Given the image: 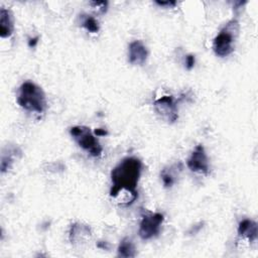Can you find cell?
Returning <instances> with one entry per match:
<instances>
[{
  "label": "cell",
  "mask_w": 258,
  "mask_h": 258,
  "mask_svg": "<svg viewBox=\"0 0 258 258\" xmlns=\"http://www.w3.org/2000/svg\"><path fill=\"white\" fill-rule=\"evenodd\" d=\"M142 169V162L136 157L122 159L111 171L113 186H124L135 188Z\"/></svg>",
  "instance_id": "1"
},
{
  "label": "cell",
  "mask_w": 258,
  "mask_h": 258,
  "mask_svg": "<svg viewBox=\"0 0 258 258\" xmlns=\"http://www.w3.org/2000/svg\"><path fill=\"white\" fill-rule=\"evenodd\" d=\"M17 103L25 111L31 113H43L47 102L43 90L36 84L26 81L21 84L17 93Z\"/></svg>",
  "instance_id": "2"
},
{
  "label": "cell",
  "mask_w": 258,
  "mask_h": 258,
  "mask_svg": "<svg viewBox=\"0 0 258 258\" xmlns=\"http://www.w3.org/2000/svg\"><path fill=\"white\" fill-rule=\"evenodd\" d=\"M239 22L236 19L230 20L214 38L213 49L218 56L224 57L231 54L235 48V40L239 33Z\"/></svg>",
  "instance_id": "3"
},
{
  "label": "cell",
  "mask_w": 258,
  "mask_h": 258,
  "mask_svg": "<svg viewBox=\"0 0 258 258\" xmlns=\"http://www.w3.org/2000/svg\"><path fill=\"white\" fill-rule=\"evenodd\" d=\"M70 133L79 146L86 150L90 155L99 157L102 154L103 148L89 127L84 125L73 126L70 129Z\"/></svg>",
  "instance_id": "4"
},
{
  "label": "cell",
  "mask_w": 258,
  "mask_h": 258,
  "mask_svg": "<svg viewBox=\"0 0 258 258\" xmlns=\"http://www.w3.org/2000/svg\"><path fill=\"white\" fill-rule=\"evenodd\" d=\"M164 217L160 213H148L143 215L139 225L138 234L141 239L149 240L157 236L160 232Z\"/></svg>",
  "instance_id": "5"
},
{
  "label": "cell",
  "mask_w": 258,
  "mask_h": 258,
  "mask_svg": "<svg viewBox=\"0 0 258 258\" xmlns=\"http://www.w3.org/2000/svg\"><path fill=\"white\" fill-rule=\"evenodd\" d=\"M155 111L161 118L169 123H173L178 119V109L176 100L170 95H163L156 98L153 102Z\"/></svg>",
  "instance_id": "6"
},
{
  "label": "cell",
  "mask_w": 258,
  "mask_h": 258,
  "mask_svg": "<svg viewBox=\"0 0 258 258\" xmlns=\"http://www.w3.org/2000/svg\"><path fill=\"white\" fill-rule=\"evenodd\" d=\"M186 164H187V167L194 172L202 173L205 175L209 174L210 172L209 158L202 144H199L196 146V148L187 158Z\"/></svg>",
  "instance_id": "7"
},
{
  "label": "cell",
  "mask_w": 258,
  "mask_h": 258,
  "mask_svg": "<svg viewBox=\"0 0 258 258\" xmlns=\"http://www.w3.org/2000/svg\"><path fill=\"white\" fill-rule=\"evenodd\" d=\"M138 192L135 188L124 186H113L110 189V197L114 204L119 207H128L132 205L137 199Z\"/></svg>",
  "instance_id": "8"
},
{
  "label": "cell",
  "mask_w": 258,
  "mask_h": 258,
  "mask_svg": "<svg viewBox=\"0 0 258 258\" xmlns=\"http://www.w3.org/2000/svg\"><path fill=\"white\" fill-rule=\"evenodd\" d=\"M92 237V231L90 226L83 223H74L69 232L70 242L75 246H81L86 244Z\"/></svg>",
  "instance_id": "9"
},
{
  "label": "cell",
  "mask_w": 258,
  "mask_h": 258,
  "mask_svg": "<svg viewBox=\"0 0 258 258\" xmlns=\"http://www.w3.org/2000/svg\"><path fill=\"white\" fill-rule=\"evenodd\" d=\"M237 231H238L240 243H247V245H249L250 243L255 242L257 240V234H258L257 223L252 220H249V219L242 220L238 225Z\"/></svg>",
  "instance_id": "10"
},
{
  "label": "cell",
  "mask_w": 258,
  "mask_h": 258,
  "mask_svg": "<svg viewBox=\"0 0 258 258\" xmlns=\"http://www.w3.org/2000/svg\"><path fill=\"white\" fill-rule=\"evenodd\" d=\"M22 151L16 145H7L2 149L0 169L2 173H5L12 168L15 160L21 157Z\"/></svg>",
  "instance_id": "11"
},
{
  "label": "cell",
  "mask_w": 258,
  "mask_h": 258,
  "mask_svg": "<svg viewBox=\"0 0 258 258\" xmlns=\"http://www.w3.org/2000/svg\"><path fill=\"white\" fill-rule=\"evenodd\" d=\"M148 56L146 46L140 40H134L128 47V59L132 64L142 66Z\"/></svg>",
  "instance_id": "12"
},
{
  "label": "cell",
  "mask_w": 258,
  "mask_h": 258,
  "mask_svg": "<svg viewBox=\"0 0 258 258\" xmlns=\"http://www.w3.org/2000/svg\"><path fill=\"white\" fill-rule=\"evenodd\" d=\"M14 30L13 16L9 9L4 7L0 8V36L7 38L12 35Z\"/></svg>",
  "instance_id": "13"
},
{
  "label": "cell",
  "mask_w": 258,
  "mask_h": 258,
  "mask_svg": "<svg viewBox=\"0 0 258 258\" xmlns=\"http://www.w3.org/2000/svg\"><path fill=\"white\" fill-rule=\"evenodd\" d=\"M117 255L119 257H124V258H129V257H135L136 256V249L135 245L132 242V240L128 237L124 238L117 249Z\"/></svg>",
  "instance_id": "14"
},
{
  "label": "cell",
  "mask_w": 258,
  "mask_h": 258,
  "mask_svg": "<svg viewBox=\"0 0 258 258\" xmlns=\"http://www.w3.org/2000/svg\"><path fill=\"white\" fill-rule=\"evenodd\" d=\"M82 25L91 33H97L100 29L99 22L97 19L91 15H81Z\"/></svg>",
  "instance_id": "15"
},
{
  "label": "cell",
  "mask_w": 258,
  "mask_h": 258,
  "mask_svg": "<svg viewBox=\"0 0 258 258\" xmlns=\"http://www.w3.org/2000/svg\"><path fill=\"white\" fill-rule=\"evenodd\" d=\"M160 177L162 180V183L164 185V187H171L175 181L174 178V174L172 173L171 169L169 168V170L167 168H164L161 172H160Z\"/></svg>",
  "instance_id": "16"
},
{
  "label": "cell",
  "mask_w": 258,
  "mask_h": 258,
  "mask_svg": "<svg viewBox=\"0 0 258 258\" xmlns=\"http://www.w3.org/2000/svg\"><path fill=\"white\" fill-rule=\"evenodd\" d=\"M90 5L92 6L93 9H95L99 13H104L107 10L108 2L107 1H93L90 2Z\"/></svg>",
  "instance_id": "17"
},
{
  "label": "cell",
  "mask_w": 258,
  "mask_h": 258,
  "mask_svg": "<svg viewBox=\"0 0 258 258\" xmlns=\"http://www.w3.org/2000/svg\"><path fill=\"white\" fill-rule=\"evenodd\" d=\"M195 61H196L195 60V55H192V54L186 55V57H185V67H186V69L191 70L195 66Z\"/></svg>",
  "instance_id": "18"
},
{
  "label": "cell",
  "mask_w": 258,
  "mask_h": 258,
  "mask_svg": "<svg viewBox=\"0 0 258 258\" xmlns=\"http://www.w3.org/2000/svg\"><path fill=\"white\" fill-rule=\"evenodd\" d=\"M155 3L159 6H166V7H172L176 5L175 1H155Z\"/></svg>",
  "instance_id": "19"
},
{
  "label": "cell",
  "mask_w": 258,
  "mask_h": 258,
  "mask_svg": "<svg viewBox=\"0 0 258 258\" xmlns=\"http://www.w3.org/2000/svg\"><path fill=\"white\" fill-rule=\"evenodd\" d=\"M38 39H39L38 36L33 37V38H29V40H28V46H29V47H34V46L36 45V43L38 42Z\"/></svg>",
  "instance_id": "20"
},
{
  "label": "cell",
  "mask_w": 258,
  "mask_h": 258,
  "mask_svg": "<svg viewBox=\"0 0 258 258\" xmlns=\"http://www.w3.org/2000/svg\"><path fill=\"white\" fill-rule=\"evenodd\" d=\"M95 134L97 136H104V135H107V131L105 129H102V128H98L95 130Z\"/></svg>",
  "instance_id": "21"
},
{
  "label": "cell",
  "mask_w": 258,
  "mask_h": 258,
  "mask_svg": "<svg viewBox=\"0 0 258 258\" xmlns=\"http://www.w3.org/2000/svg\"><path fill=\"white\" fill-rule=\"evenodd\" d=\"M102 243H103V245H101L100 243H98V247L103 248V249H108V248H109V245H108L107 242H102Z\"/></svg>",
  "instance_id": "22"
}]
</instances>
